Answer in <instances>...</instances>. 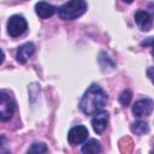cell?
I'll list each match as a JSON object with an SVG mask.
<instances>
[{
    "label": "cell",
    "mask_w": 154,
    "mask_h": 154,
    "mask_svg": "<svg viewBox=\"0 0 154 154\" xmlns=\"http://www.w3.org/2000/svg\"><path fill=\"white\" fill-rule=\"evenodd\" d=\"M107 103L106 91L97 84H91L79 101V108L85 116H94Z\"/></svg>",
    "instance_id": "1"
},
{
    "label": "cell",
    "mask_w": 154,
    "mask_h": 154,
    "mask_svg": "<svg viewBox=\"0 0 154 154\" xmlns=\"http://www.w3.org/2000/svg\"><path fill=\"white\" fill-rule=\"evenodd\" d=\"M87 11L85 0H70L58 8V14L64 20H73Z\"/></svg>",
    "instance_id": "2"
},
{
    "label": "cell",
    "mask_w": 154,
    "mask_h": 154,
    "mask_svg": "<svg viewBox=\"0 0 154 154\" xmlns=\"http://www.w3.org/2000/svg\"><path fill=\"white\" fill-rule=\"evenodd\" d=\"M16 111V102L13 97L6 93L0 91V122L10 120Z\"/></svg>",
    "instance_id": "3"
},
{
    "label": "cell",
    "mask_w": 154,
    "mask_h": 154,
    "mask_svg": "<svg viewBox=\"0 0 154 154\" xmlns=\"http://www.w3.org/2000/svg\"><path fill=\"white\" fill-rule=\"evenodd\" d=\"M28 29V23L25 18L20 14H13L7 22V32L11 37H18L23 35Z\"/></svg>",
    "instance_id": "4"
},
{
    "label": "cell",
    "mask_w": 154,
    "mask_h": 154,
    "mask_svg": "<svg viewBox=\"0 0 154 154\" xmlns=\"http://www.w3.org/2000/svg\"><path fill=\"white\" fill-rule=\"evenodd\" d=\"M88 129L83 125H77V126H73L70 131H69V135H67V141L71 146H77V144H81L83 143L87 138H88Z\"/></svg>",
    "instance_id": "5"
},
{
    "label": "cell",
    "mask_w": 154,
    "mask_h": 154,
    "mask_svg": "<svg viewBox=\"0 0 154 154\" xmlns=\"http://www.w3.org/2000/svg\"><path fill=\"white\" fill-rule=\"evenodd\" d=\"M153 111V100L152 99H142L134 103L132 113L135 117H148Z\"/></svg>",
    "instance_id": "6"
},
{
    "label": "cell",
    "mask_w": 154,
    "mask_h": 154,
    "mask_svg": "<svg viewBox=\"0 0 154 154\" xmlns=\"http://www.w3.org/2000/svg\"><path fill=\"white\" fill-rule=\"evenodd\" d=\"M107 124H108V113L106 111H99L94 114L91 119V125L97 135H101L106 130Z\"/></svg>",
    "instance_id": "7"
},
{
    "label": "cell",
    "mask_w": 154,
    "mask_h": 154,
    "mask_svg": "<svg viewBox=\"0 0 154 154\" xmlns=\"http://www.w3.org/2000/svg\"><path fill=\"white\" fill-rule=\"evenodd\" d=\"M35 53V45L32 42H26L23 46H20L17 51V61L20 64H25L28 59Z\"/></svg>",
    "instance_id": "8"
},
{
    "label": "cell",
    "mask_w": 154,
    "mask_h": 154,
    "mask_svg": "<svg viewBox=\"0 0 154 154\" xmlns=\"http://www.w3.org/2000/svg\"><path fill=\"white\" fill-rule=\"evenodd\" d=\"M55 11H57V7L46 1H40L35 5V12L42 19H47V18L52 17L55 13Z\"/></svg>",
    "instance_id": "9"
},
{
    "label": "cell",
    "mask_w": 154,
    "mask_h": 154,
    "mask_svg": "<svg viewBox=\"0 0 154 154\" xmlns=\"http://www.w3.org/2000/svg\"><path fill=\"white\" fill-rule=\"evenodd\" d=\"M135 20L138 28L143 31H148L152 28V16L147 11H137L135 14Z\"/></svg>",
    "instance_id": "10"
},
{
    "label": "cell",
    "mask_w": 154,
    "mask_h": 154,
    "mask_svg": "<svg viewBox=\"0 0 154 154\" xmlns=\"http://www.w3.org/2000/svg\"><path fill=\"white\" fill-rule=\"evenodd\" d=\"M82 152L85 154H96L101 152V146L100 142L96 140H89L87 143H84V146L82 147Z\"/></svg>",
    "instance_id": "11"
},
{
    "label": "cell",
    "mask_w": 154,
    "mask_h": 154,
    "mask_svg": "<svg viewBox=\"0 0 154 154\" xmlns=\"http://www.w3.org/2000/svg\"><path fill=\"white\" fill-rule=\"evenodd\" d=\"M131 131L136 135H146L149 132V125L144 120H137L131 124Z\"/></svg>",
    "instance_id": "12"
},
{
    "label": "cell",
    "mask_w": 154,
    "mask_h": 154,
    "mask_svg": "<svg viewBox=\"0 0 154 154\" xmlns=\"http://www.w3.org/2000/svg\"><path fill=\"white\" fill-rule=\"evenodd\" d=\"M47 152H48V148L42 142H35L28 149V153H47Z\"/></svg>",
    "instance_id": "13"
},
{
    "label": "cell",
    "mask_w": 154,
    "mask_h": 154,
    "mask_svg": "<svg viewBox=\"0 0 154 154\" xmlns=\"http://www.w3.org/2000/svg\"><path fill=\"white\" fill-rule=\"evenodd\" d=\"M131 99H132V94H131V91L128 90V89L123 90L122 94L119 95V102H120L123 106H128V105L130 103Z\"/></svg>",
    "instance_id": "14"
},
{
    "label": "cell",
    "mask_w": 154,
    "mask_h": 154,
    "mask_svg": "<svg viewBox=\"0 0 154 154\" xmlns=\"http://www.w3.org/2000/svg\"><path fill=\"white\" fill-rule=\"evenodd\" d=\"M5 60V53L2 52V49H0V64H2Z\"/></svg>",
    "instance_id": "15"
},
{
    "label": "cell",
    "mask_w": 154,
    "mask_h": 154,
    "mask_svg": "<svg viewBox=\"0 0 154 154\" xmlns=\"http://www.w3.org/2000/svg\"><path fill=\"white\" fill-rule=\"evenodd\" d=\"M123 1H124V2H126V4H131L134 0H123Z\"/></svg>",
    "instance_id": "16"
}]
</instances>
